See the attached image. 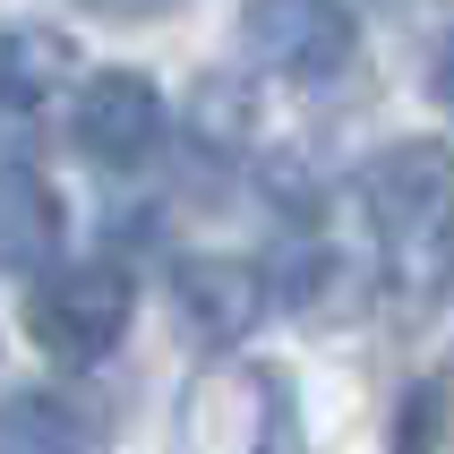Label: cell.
Listing matches in <instances>:
<instances>
[{
	"label": "cell",
	"instance_id": "cell-1",
	"mask_svg": "<svg viewBox=\"0 0 454 454\" xmlns=\"http://www.w3.org/2000/svg\"><path fill=\"white\" fill-rule=\"evenodd\" d=\"M369 198V231H378V257L403 292H437L446 275V240H454V154L437 137H403L386 146L360 180Z\"/></svg>",
	"mask_w": 454,
	"mask_h": 454
},
{
	"label": "cell",
	"instance_id": "cell-2",
	"mask_svg": "<svg viewBox=\"0 0 454 454\" xmlns=\"http://www.w3.org/2000/svg\"><path fill=\"white\" fill-rule=\"evenodd\" d=\"M180 446L189 454H301L292 386L257 360H206L180 395Z\"/></svg>",
	"mask_w": 454,
	"mask_h": 454
},
{
	"label": "cell",
	"instance_id": "cell-3",
	"mask_svg": "<svg viewBox=\"0 0 454 454\" xmlns=\"http://www.w3.org/2000/svg\"><path fill=\"white\" fill-rule=\"evenodd\" d=\"M129 309H137V292H129L121 266H51L35 283V301H26V334L51 360L86 369V360H103L129 334Z\"/></svg>",
	"mask_w": 454,
	"mask_h": 454
},
{
	"label": "cell",
	"instance_id": "cell-4",
	"mask_svg": "<svg viewBox=\"0 0 454 454\" xmlns=\"http://www.w3.org/2000/svg\"><path fill=\"white\" fill-rule=\"evenodd\" d=\"M240 35H249V60H257V69L301 77V86L343 77V69H352V51H360V26H352L343 0H249Z\"/></svg>",
	"mask_w": 454,
	"mask_h": 454
},
{
	"label": "cell",
	"instance_id": "cell-5",
	"mask_svg": "<svg viewBox=\"0 0 454 454\" xmlns=\"http://www.w3.org/2000/svg\"><path fill=\"white\" fill-rule=\"evenodd\" d=\"M163 129H172V112L154 95V77H137V69H95L77 86V103H69L77 154H86V163H112V172L154 163V154H163Z\"/></svg>",
	"mask_w": 454,
	"mask_h": 454
},
{
	"label": "cell",
	"instance_id": "cell-6",
	"mask_svg": "<svg viewBox=\"0 0 454 454\" xmlns=\"http://www.w3.org/2000/svg\"><path fill=\"white\" fill-rule=\"evenodd\" d=\"M172 309L198 343H240L266 317V275L240 257H180L172 266Z\"/></svg>",
	"mask_w": 454,
	"mask_h": 454
},
{
	"label": "cell",
	"instance_id": "cell-7",
	"mask_svg": "<svg viewBox=\"0 0 454 454\" xmlns=\"http://www.w3.org/2000/svg\"><path fill=\"white\" fill-rule=\"evenodd\" d=\"M0 454H103V411L60 386H26L0 403Z\"/></svg>",
	"mask_w": 454,
	"mask_h": 454
},
{
	"label": "cell",
	"instance_id": "cell-8",
	"mask_svg": "<svg viewBox=\"0 0 454 454\" xmlns=\"http://www.w3.org/2000/svg\"><path fill=\"white\" fill-rule=\"evenodd\" d=\"M60 257V198L43 172H0V275H43Z\"/></svg>",
	"mask_w": 454,
	"mask_h": 454
},
{
	"label": "cell",
	"instance_id": "cell-9",
	"mask_svg": "<svg viewBox=\"0 0 454 454\" xmlns=\"http://www.w3.org/2000/svg\"><path fill=\"white\" fill-rule=\"evenodd\" d=\"M60 69H69V43H60V35H43V26H18V35H0V86H18V95H43Z\"/></svg>",
	"mask_w": 454,
	"mask_h": 454
},
{
	"label": "cell",
	"instance_id": "cell-10",
	"mask_svg": "<svg viewBox=\"0 0 454 454\" xmlns=\"http://www.w3.org/2000/svg\"><path fill=\"white\" fill-rule=\"evenodd\" d=\"M86 9H103V18H163L172 0H86Z\"/></svg>",
	"mask_w": 454,
	"mask_h": 454
},
{
	"label": "cell",
	"instance_id": "cell-11",
	"mask_svg": "<svg viewBox=\"0 0 454 454\" xmlns=\"http://www.w3.org/2000/svg\"><path fill=\"white\" fill-rule=\"evenodd\" d=\"M437 103L454 112V43H446V60H437Z\"/></svg>",
	"mask_w": 454,
	"mask_h": 454
}]
</instances>
